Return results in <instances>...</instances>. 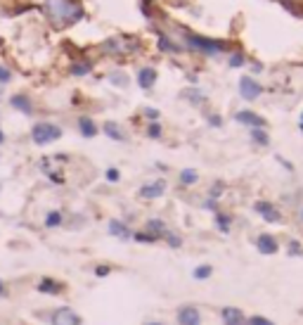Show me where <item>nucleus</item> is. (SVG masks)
Listing matches in <instances>:
<instances>
[{
  "mask_svg": "<svg viewBox=\"0 0 303 325\" xmlns=\"http://www.w3.org/2000/svg\"><path fill=\"white\" fill-rule=\"evenodd\" d=\"M45 12L57 24H74L83 19V8L74 0H45Z\"/></svg>",
  "mask_w": 303,
  "mask_h": 325,
  "instance_id": "1",
  "label": "nucleus"
},
{
  "mask_svg": "<svg viewBox=\"0 0 303 325\" xmlns=\"http://www.w3.org/2000/svg\"><path fill=\"white\" fill-rule=\"evenodd\" d=\"M31 138H34V143L36 145H48V143H54V140H60L62 138V128L54 126V124H36L34 131H31Z\"/></svg>",
  "mask_w": 303,
  "mask_h": 325,
  "instance_id": "2",
  "label": "nucleus"
},
{
  "mask_svg": "<svg viewBox=\"0 0 303 325\" xmlns=\"http://www.w3.org/2000/svg\"><path fill=\"white\" fill-rule=\"evenodd\" d=\"M188 46L194 48V50H202L206 55H216L225 50L223 41H211V38H204V36H188Z\"/></svg>",
  "mask_w": 303,
  "mask_h": 325,
  "instance_id": "3",
  "label": "nucleus"
},
{
  "mask_svg": "<svg viewBox=\"0 0 303 325\" xmlns=\"http://www.w3.org/2000/svg\"><path fill=\"white\" fill-rule=\"evenodd\" d=\"M50 323L52 325H80V316L74 311V308H57L52 311V316H50Z\"/></svg>",
  "mask_w": 303,
  "mask_h": 325,
  "instance_id": "4",
  "label": "nucleus"
},
{
  "mask_svg": "<svg viewBox=\"0 0 303 325\" xmlns=\"http://www.w3.org/2000/svg\"><path fill=\"white\" fill-rule=\"evenodd\" d=\"M260 93H263V88H260L258 83L254 81V79H249V76H244V79H242L240 81V95L244 100H256L260 95Z\"/></svg>",
  "mask_w": 303,
  "mask_h": 325,
  "instance_id": "5",
  "label": "nucleus"
},
{
  "mask_svg": "<svg viewBox=\"0 0 303 325\" xmlns=\"http://www.w3.org/2000/svg\"><path fill=\"white\" fill-rule=\"evenodd\" d=\"M178 323L180 325H202V313L194 306H182L178 311Z\"/></svg>",
  "mask_w": 303,
  "mask_h": 325,
  "instance_id": "6",
  "label": "nucleus"
},
{
  "mask_svg": "<svg viewBox=\"0 0 303 325\" xmlns=\"http://www.w3.org/2000/svg\"><path fill=\"white\" fill-rule=\"evenodd\" d=\"M220 318H223L225 325H246L244 313H242L240 308H234V306H225L223 311H220Z\"/></svg>",
  "mask_w": 303,
  "mask_h": 325,
  "instance_id": "7",
  "label": "nucleus"
},
{
  "mask_svg": "<svg viewBox=\"0 0 303 325\" xmlns=\"http://www.w3.org/2000/svg\"><path fill=\"white\" fill-rule=\"evenodd\" d=\"M237 121H240V124H246V126H251V128H263L266 126V119L263 117H258V114H254V112H246V109H244V112H237Z\"/></svg>",
  "mask_w": 303,
  "mask_h": 325,
  "instance_id": "8",
  "label": "nucleus"
},
{
  "mask_svg": "<svg viewBox=\"0 0 303 325\" xmlns=\"http://www.w3.org/2000/svg\"><path fill=\"white\" fill-rule=\"evenodd\" d=\"M138 83H140V88L150 91L152 86L156 83V69H154V67H142L140 74H138Z\"/></svg>",
  "mask_w": 303,
  "mask_h": 325,
  "instance_id": "9",
  "label": "nucleus"
},
{
  "mask_svg": "<svg viewBox=\"0 0 303 325\" xmlns=\"http://www.w3.org/2000/svg\"><path fill=\"white\" fill-rule=\"evenodd\" d=\"M164 192H166V183L164 181H154V183H150V185H142V188H140V195L147 199L161 197Z\"/></svg>",
  "mask_w": 303,
  "mask_h": 325,
  "instance_id": "10",
  "label": "nucleus"
},
{
  "mask_svg": "<svg viewBox=\"0 0 303 325\" xmlns=\"http://www.w3.org/2000/svg\"><path fill=\"white\" fill-rule=\"evenodd\" d=\"M256 247H258L260 254H275L277 252V240L272 237V235H258V240H256Z\"/></svg>",
  "mask_w": 303,
  "mask_h": 325,
  "instance_id": "11",
  "label": "nucleus"
},
{
  "mask_svg": "<svg viewBox=\"0 0 303 325\" xmlns=\"http://www.w3.org/2000/svg\"><path fill=\"white\" fill-rule=\"evenodd\" d=\"M256 211H258L260 216L266 218V221H270V223H275V221H280V211H277L270 202H256Z\"/></svg>",
  "mask_w": 303,
  "mask_h": 325,
  "instance_id": "12",
  "label": "nucleus"
},
{
  "mask_svg": "<svg viewBox=\"0 0 303 325\" xmlns=\"http://www.w3.org/2000/svg\"><path fill=\"white\" fill-rule=\"evenodd\" d=\"M38 292H43V294H62L64 292V285L62 282H57L52 278H43L38 282Z\"/></svg>",
  "mask_w": 303,
  "mask_h": 325,
  "instance_id": "13",
  "label": "nucleus"
},
{
  "mask_svg": "<svg viewBox=\"0 0 303 325\" xmlns=\"http://www.w3.org/2000/svg\"><path fill=\"white\" fill-rule=\"evenodd\" d=\"M10 105L17 107L19 112H24V114H31V102H28L26 95H14V98L10 100Z\"/></svg>",
  "mask_w": 303,
  "mask_h": 325,
  "instance_id": "14",
  "label": "nucleus"
},
{
  "mask_svg": "<svg viewBox=\"0 0 303 325\" xmlns=\"http://www.w3.org/2000/svg\"><path fill=\"white\" fill-rule=\"evenodd\" d=\"M78 128H80V133H83L86 138H95V133H98V126L92 124V119H86V117L78 121Z\"/></svg>",
  "mask_w": 303,
  "mask_h": 325,
  "instance_id": "15",
  "label": "nucleus"
},
{
  "mask_svg": "<svg viewBox=\"0 0 303 325\" xmlns=\"http://www.w3.org/2000/svg\"><path fill=\"white\" fill-rule=\"evenodd\" d=\"M104 133H107L109 138H112V140H124V131H121V128L116 126L114 121H107V124H104Z\"/></svg>",
  "mask_w": 303,
  "mask_h": 325,
  "instance_id": "16",
  "label": "nucleus"
},
{
  "mask_svg": "<svg viewBox=\"0 0 303 325\" xmlns=\"http://www.w3.org/2000/svg\"><path fill=\"white\" fill-rule=\"evenodd\" d=\"M147 230L154 233V237H159V235H166V223L159 221V218H152L150 223H147Z\"/></svg>",
  "mask_w": 303,
  "mask_h": 325,
  "instance_id": "17",
  "label": "nucleus"
},
{
  "mask_svg": "<svg viewBox=\"0 0 303 325\" xmlns=\"http://www.w3.org/2000/svg\"><path fill=\"white\" fill-rule=\"evenodd\" d=\"M109 233L112 235H116V237H128V228L121 223V221H109Z\"/></svg>",
  "mask_w": 303,
  "mask_h": 325,
  "instance_id": "18",
  "label": "nucleus"
},
{
  "mask_svg": "<svg viewBox=\"0 0 303 325\" xmlns=\"http://www.w3.org/2000/svg\"><path fill=\"white\" fill-rule=\"evenodd\" d=\"M251 140L258 143L260 147H266V145L270 143V138H268V133L263 131V128H251Z\"/></svg>",
  "mask_w": 303,
  "mask_h": 325,
  "instance_id": "19",
  "label": "nucleus"
},
{
  "mask_svg": "<svg viewBox=\"0 0 303 325\" xmlns=\"http://www.w3.org/2000/svg\"><path fill=\"white\" fill-rule=\"evenodd\" d=\"M196 178H199V176H196L194 169H182V171H180V183H182V185H194Z\"/></svg>",
  "mask_w": 303,
  "mask_h": 325,
  "instance_id": "20",
  "label": "nucleus"
},
{
  "mask_svg": "<svg viewBox=\"0 0 303 325\" xmlns=\"http://www.w3.org/2000/svg\"><path fill=\"white\" fill-rule=\"evenodd\" d=\"M60 223H62V214H60V211H50V214L45 216V226L48 228H57Z\"/></svg>",
  "mask_w": 303,
  "mask_h": 325,
  "instance_id": "21",
  "label": "nucleus"
},
{
  "mask_svg": "<svg viewBox=\"0 0 303 325\" xmlns=\"http://www.w3.org/2000/svg\"><path fill=\"white\" fill-rule=\"evenodd\" d=\"M159 48L161 50H166V53H178V46H173L166 36H159Z\"/></svg>",
  "mask_w": 303,
  "mask_h": 325,
  "instance_id": "22",
  "label": "nucleus"
},
{
  "mask_svg": "<svg viewBox=\"0 0 303 325\" xmlns=\"http://www.w3.org/2000/svg\"><path fill=\"white\" fill-rule=\"evenodd\" d=\"M211 273H214V268H211V266H199V268H196L192 275H194L196 280H204V278H208Z\"/></svg>",
  "mask_w": 303,
  "mask_h": 325,
  "instance_id": "23",
  "label": "nucleus"
},
{
  "mask_svg": "<svg viewBox=\"0 0 303 325\" xmlns=\"http://www.w3.org/2000/svg\"><path fill=\"white\" fill-rule=\"evenodd\" d=\"M246 323L249 325H275L272 320H268V318H263V316H251Z\"/></svg>",
  "mask_w": 303,
  "mask_h": 325,
  "instance_id": "24",
  "label": "nucleus"
},
{
  "mask_svg": "<svg viewBox=\"0 0 303 325\" xmlns=\"http://www.w3.org/2000/svg\"><path fill=\"white\" fill-rule=\"evenodd\" d=\"M242 64H244V55H242V53H234L230 57V67H232V69H237V67H242Z\"/></svg>",
  "mask_w": 303,
  "mask_h": 325,
  "instance_id": "25",
  "label": "nucleus"
},
{
  "mask_svg": "<svg viewBox=\"0 0 303 325\" xmlns=\"http://www.w3.org/2000/svg\"><path fill=\"white\" fill-rule=\"evenodd\" d=\"M216 221H218L220 230H225V233H228V228H230V218L225 216V214H218V216H216Z\"/></svg>",
  "mask_w": 303,
  "mask_h": 325,
  "instance_id": "26",
  "label": "nucleus"
},
{
  "mask_svg": "<svg viewBox=\"0 0 303 325\" xmlns=\"http://www.w3.org/2000/svg\"><path fill=\"white\" fill-rule=\"evenodd\" d=\"M76 76H83V74H88L90 72V64L86 62V64H74V69H72Z\"/></svg>",
  "mask_w": 303,
  "mask_h": 325,
  "instance_id": "27",
  "label": "nucleus"
},
{
  "mask_svg": "<svg viewBox=\"0 0 303 325\" xmlns=\"http://www.w3.org/2000/svg\"><path fill=\"white\" fill-rule=\"evenodd\" d=\"M166 240H168V244H170V247H180V237H178V235L166 233Z\"/></svg>",
  "mask_w": 303,
  "mask_h": 325,
  "instance_id": "28",
  "label": "nucleus"
},
{
  "mask_svg": "<svg viewBox=\"0 0 303 325\" xmlns=\"http://www.w3.org/2000/svg\"><path fill=\"white\" fill-rule=\"evenodd\" d=\"M147 133H150V138H159L161 136V126H159V124H152Z\"/></svg>",
  "mask_w": 303,
  "mask_h": 325,
  "instance_id": "29",
  "label": "nucleus"
},
{
  "mask_svg": "<svg viewBox=\"0 0 303 325\" xmlns=\"http://www.w3.org/2000/svg\"><path fill=\"white\" fill-rule=\"evenodd\" d=\"M8 81H10V72L0 64V83H8Z\"/></svg>",
  "mask_w": 303,
  "mask_h": 325,
  "instance_id": "30",
  "label": "nucleus"
},
{
  "mask_svg": "<svg viewBox=\"0 0 303 325\" xmlns=\"http://www.w3.org/2000/svg\"><path fill=\"white\" fill-rule=\"evenodd\" d=\"M107 181L109 183H116V181H118V171H116V169H109V171H107Z\"/></svg>",
  "mask_w": 303,
  "mask_h": 325,
  "instance_id": "31",
  "label": "nucleus"
},
{
  "mask_svg": "<svg viewBox=\"0 0 303 325\" xmlns=\"http://www.w3.org/2000/svg\"><path fill=\"white\" fill-rule=\"evenodd\" d=\"M107 273H109V266H98V268H95V275H100V278L107 275Z\"/></svg>",
  "mask_w": 303,
  "mask_h": 325,
  "instance_id": "32",
  "label": "nucleus"
},
{
  "mask_svg": "<svg viewBox=\"0 0 303 325\" xmlns=\"http://www.w3.org/2000/svg\"><path fill=\"white\" fill-rule=\"evenodd\" d=\"M112 79H114V83H118V86H126V83H128V79H126V76H118V74H114Z\"/></svg>",
  "mask_w": 303,
  "mask_h": 325,
  "instance_id": "33",
  "label": "nucleus"
},
{
  "mask_svg": "<svg viewBox=\"0 0 303 325\" xmlns=\"http://www.w3.org/2000/svg\"><path fill=\"white\" fill-rule=\"evenodd\" d=\"M208 121H211V126H220V124H223L220 117H208Z\"/></svg>",
  "mask_w": 303,
  "mask_h": 325,
  "instance_id": "34",
  "label": "nucleus"
},
{
  "mask_svg": "<svg viewBox=\"0 0 303 325\" xmlns=\"http://www.w3.org/2000/svg\"><path fill=\"white\" fill-rule=\"evenodd\" d=\"M144 114H147L150 119H156V117H159V112H156V109H144Z\"/></svg>",
  "mask_w": 303,
  "mask_h": 325,
  "instance_id": "35",
  "label": "nucleus"
},
{
  "mask_svg": "<svg viewBox=\"0 0 303 325\" xmlns=\"http://www.w3.org/2000/svg\"><path fill=\"white\" fill-rule=\"evenodd\" d=\"M5 294V285H2V280H0V297Z\"/></svg>",
  "mask_w": 303,
  "mask_h": 325,
  "instance_id": "36",
  "label": "nucleus"
},
{
  "mask_svg": "<svg viewBox=\"0 0 303 325\" xmlns=\"http://www.w3.org/2000/svg\"><path fill=\"white\" fill-rule=\"evenodd\" d=\"M2 140H5V133H2V131H0V143H2Z\"/></svg>",
  "mask_w": 303,
  "mask_h": 325,
  "instance_id": "37",
  "label": "nucleus"
},
{
  "mask_svg": "<svg viewBox=\"0 0 303 325\" xmlns=\"http://www.w3.org/2000/svg\"><path fill=\"white\" fill-rule=\"evenodd\" d=\"M147 325H164V323H147Z\"/></svg>",
  "mask_w": 303,
  "mask_h": 325,
  "instance_id": "38",
  "label": "nucleus"
},
{
  "mask_svg": "<svg viewBox=\"0 0 303 325\" xmlns=\"http://www.w3.org/2000/svg\"><path fill=\"white\" fill-rule=\"evenodd\" d=\"M301 119H303V117H301ZM301 128H303V121H301Z\"/></svg>",
  "mask_w": 303,
  "mask_h": 325,
  "instance_id": "39",
  "label": "nucleus"
}]
</instances>
